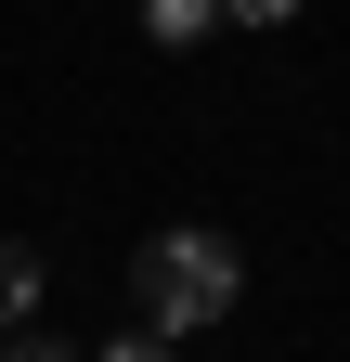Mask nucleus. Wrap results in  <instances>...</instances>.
Segmentation results:
<instances>
[{"instance_id":"f257e3e1","label":"nucleus","mask_w":350,"mask_h":362,"mask_svg":"<svg viewBox=\"0 0 350 362\" xmlns=\"http://www.w3.org/2000/svg\"><path fill=\"white\" fill-rule=\"evenodd\" d=\"M130 298H143V337H195V324H221L247 298V259H234V233L182 220V233H156L130 259Z\"/></svg>"},{"instance_id":"f03ea898","label":"nucleus","mask_w":350,"mask_h":362,"mask_svg":"<svg viewBox=\"0 0 350 362\" xmlns=\"http://www.w3.org/2000/svg\"><path fill=\"white\" fill-rule=\"evenodd\" d=\"M26 310H39V246L0 233V324H26Z\"/></svg>"},{"instance_id":"7ed1b4c3","label":"nucleus","mask_w":350,"mask_h":362,"mask_svg":"<svg viewBox=\"0 0 350 362\" xmlns=\"http://www.w3.org/2000/svg\"><path fill=\"white\" fill-rule=\"evenodd\" d=\"M143 26L182 52V39H208V26H221V0H143Z\"/></svg>"},{"instance_id":"20e7f679","label":"nucleus","mask_w":350,"mask_h":362,"mask_svg":"<svg viewBox=\"0 0 350 362\" xmlns=\"http://www.w3.org/2000/svg\"><path fill=\"white\" fill-rule=\"evenodd\" d=\"M298 0H221V26H286Z\"/></svg>"},{"instance_id":"39448f33","label":"nucleus","mask_w":350,"mask_h":362,"mask_svg":"<svg viewBox=\"0 0 350 362\" xmlns=\"http://www.w3.org/2000/svg\"><path fill=\"white\" fill-rule=\"evenodd\" d=\"M104 362H169V337H117V349H104Z\"/></svg>"},{"instance_id":"423d86ee","label":"nucleus","mask_w":350,"mask_h":362,"mask_svg":"<svg viewBox=\"0 0 350 362\" xmlns=\"http://www.w3.org/2000/svg\"><path fill=\"white\" fill-rule=\"evenodd\" d=\"M13 362H78V349H52V337H26V349H13Z\"/></svg>"}]
</instances>
